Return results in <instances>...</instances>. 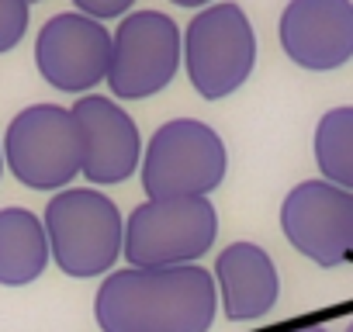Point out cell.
Segmentation results:
<instances>
[{
	"instance_id": "30bf717a",
	"label": "cell",
	"mask_w": 353,
	"mask_h": 332,
	"mask_svg": "<svg viewBox=\"0 0 353 332\" xmlns=\"http://www.w3.org/2000/svg\"><path fill=\"white\" fill-rule=\"evenodd\" d=\"M281 45L301 70H339L353 59V0H291L281 14Z\"/></svg>"
},
{
	"instance_id": "2e32d148",
	"label": "cell",
	"mask_w": 353,
	"mask_h": 332,
	"mask_svg": "<svg viewBox=\"0 0 353 332\" xmlns=\"http://www.w3.org/2000/svg\"><path fill=\"white\" fill-rule=\"evenodd\" d=\"M77 11L94 18V21H104V18H121L135 0H73Z\"/></svg>"
},
{
	"instance_id": "6da1fadb",
	"label": "cell",
	"mask_w": 353,
	"mask_h": 332,
	"mask_svg": "<svg viewBox=\"0 0 353 332\" xmlns=\"http://www.w3.org/2000/svg\"><path fill=\"white\" fill-rule=\"evenodd\" d=\"M215 311V277L194 263L118 270L94 298L101 332H208Z\"/></svg>"
},
{
	"instance_id": "ba28073f",
	"label": "cell",
	"mask_w": 353,
	"mask_h": 332,
	"mask_svg": "<svg viewBox=\"0 0 353 332\" xmlns=\"http://www.w3.org/2000/svg\"><path fill=\"white\" fill-rule=\"evenodd\" d=\"M288 242L319 267L353 260V191L329 180H301L281 205Z\"/></svg>"
},
{
	"instance_id": "7c38bea8",
	"label": "cell",
	"mask_w": 353,
	"mask_h": 332,
	"mask_svg": "<svg viewBox=\"0 0 353 332\" xmlns=\"http://www.w3.org/2000/svg\"><path fill=\"white\" fill-rule=\"evenodd\" d=\"M215 277L222 287V311L229 322H256L277 304V267L256 242L225 246L215 260Z\"/></svg>"
},
{
	"instance_id": "3957f363",
	"label": "cell",
	"mask_w": 353,
	"mask_h": 332,
	"mask_svg": "<svg viewBox=\"0 0 353 332\" xmlns=\"http://www.w3.org/2000/svg\"><path fill=\"white\" fill-rule=\"evenodd\" d=\"M83 128L73 107L32 104L11 118L4 135V163L32 191H66L83 174Z\"/></svg>"
},
{
	"instance_id": "44dd1931",
	"label": "cell",
	"mask_w": 353,
	"mask_h": 332,
	"mask_svg": "<svg viewBox=\"0 0 353 332\" xmlns=\"http://www.w3.org/2000/svg\"><path fill=\"white\" fill-rule=\"evenodd\" d=\"M32 4H35V0H32Z\"/></svg>"
},
{
	"instance_id": "ffe728a7",
	"label": "cell",
	"mask_w": 353,
	"mask_h": 332,
	"mask_svg": "<svg viewBox=\"0 0 353 332\" xmlns=\"http://www.w3.org/2000/svg\"><path fill=\"white\" fill-rule=\"evenodd\" d=\"M346 332H353V322H350V325H346Z\"/></svg>"
},
{
	"instance_id": "5b68a950",
	"label": "cell",
	"mask_w": 353,
	"mask_h": 332,
	"mask_svg": "<svg viewBox=\"0 0 353 332\" xmlns=\"http://www.w3.org/2000/svg\"><path fill=\"white\" fill-rule=\"evenodd\" d=\"M219 236L208 198H159L125 218V260L132 267H191Z\"/></svg>"
},
{
	"instance_id": "8fae6325",
	"label": "cell",
	"mask_w": 353,
	"mask_h": 332,
	"mask_svg": "<svg viewBox=\"0 0 353 332\" xmlns=\"http://www.w3.org/2000/svg\"><path fill=\"white\" fill-rule=\"evenodd\" d=\"M73 114L83 128V177L90 184H121L135 174L142 159V138L128 111H121L108 97H80L73 104Z\"/></svg>"
},
{
	"instance_id": "d6986e66",
	"label": "cell",
	"mask_w": 353,
	"mask_h": 332,
	"mask_svg": "<svg viewBox=\"0 0 353 332\" xmlns=\"http://www.w3.org/2000/svg\"><path fill=\"white\" fill-rule=\"evenodd\" d=\"M0 174H4V149H0Z\"/></svg>"
},
{
	"instance_id": "52a82bcc",
	"label": "cell",
	"mask_w": 353,
	"mask_h": 332,
	"mask_svg": "<svg viewBox=\"0 0 353 332\" xmlns=\"http://www.w3.org/2000/svg\"><path fill=\"white\" fill-rule=\"evenodd\" d=\"M181 28L159 11H135L114 28L108 87L121 101H142L170 87L181 66Z\"/></svg>"
},
{
	"instance_id": "4fadbf2b",
	"label": "cell",
	"mask_w": 353,
	"mask_h": 332,
	"mask_svg": "<svg viewBox=\"0 0 353 332\" xmlns=\"http://www.w3.org/2000/svg\"><path fill=\"white\" fill-rule=\"evenodd\" d=\"M52 246L46 222L28 208H0V284L25 287L49 267Z\"/></svg>"
},
{
	"instance_id": "277c9868",
	"label": "cell",
	"mask_w": 353,
	"mask_h": 332,
	"mask_svg": "<svg viewBox=\"0 0 353 332\" xmlns=\"http://www.w3.org/2000/svg\"><path fill=\"white\" fill-rule=\"evenodd\" d=\"M225 142L219 132L194 118H173L149 138L142 159V191L159 198H208L225 180Z\"/></svg>"
},
{
	"instance_id": "9c48e42d",
	"label": "cell",
	"mask_w": 353,
	"mask_h": 332,
	"mask_svg": "<svg viewBox=\"0 0 353 332\" xmlns=\"http://www.w3.org/2000/svg\"><path fill=\"white\" fill-rule=\"evenodd\" d=\"M111 52L114 35L80 11L49 18L35 39V66L63 94H83L108 80Z\"/></svg>"
},
{
	"instance_id": "7a4b0ae2",
	"label": "cell",
	"mask_w": 353,
	"mask_h": 332,
	"mask_svg": "<svg viewBox=\"0 0 353 332\" xmlns=\"http://www.w3.org/2000/svg\"><path fill=\"white\" fill-rule=\"evenodd\" d=\"M52 260L66 277L87 280L108 273L125 253V222L118 205L90 187H66L46 208Z\"/></svg>"
},
{
	"instance_id": "8992f818",
	"label": "cell",
	"mask_w": 353,
	"mask_h": 332,
	"mask_svg": "<svg viewBox=\"0 0 353 332\" xmlns=\"http://www.w3.org/2000/svg\"><path fill=\"white\" fill-rule=\"evenodd\" d=\"M184 66L205 101L236 94L256 66V35L239 4L205 8L184 32Z\"/></svg>"
},
{
	"instance_id": "ac0fdd59",
	"label": "cell",
	"mask_w": 353,
	"mask_h": 332,
	"mask_svg": "<svg viewBox=\"0 0 353 332\" xmlns=\"http://www.w3.org/2000/svg\"><path fill=\"white\" fill-rule=\"evenodd\" d=\"M288 332H329L325 325H298V329H288Z\"/></svg>"
},
{
	"instance_id": "e0dca14e",
	"label": "cell",
	"mask_w": 353,
	"mask_h": 332,
	"mask_svg": "<svg viewBox=\"0 0 353 332\" xmlns=\"http://www.w3.org/2000/svg\"><path fill=\"white\" fill-rule=\"evenodd\" d=\"M173 4H176V8H208L212 0H173Z\"/></svg>"
},
{
	"instance_id": "5bb4252c",
	"label": "cell",
	"mask_w": 353,
	"mask_h": 332,
	"mask_svg": "<svg viewBox=\"0 0 353 332\" xmlns=\"http://www.w3.org/2000/svg\"><path fill=\"white\" fill-rule=\"evenodd\" d=\"M315 163L329 184L353 191V107H332L319 118Z\"/></svg>"
},
{
	"instance_id": "9a60e30c",
	"label": "cell",
	"mask_w": 353,
	"mask_h": 332,
	"mask_svg": "<svg viewBox=\"0 0 353 332\" xmlns=\"http://www.w3.org/2000/svg\"><path fill=\"white\" fill-rule=\"evenodd\" d=\"M32 0H0V52H11L28 32Z\"/></svg>"
}]
</instances>
